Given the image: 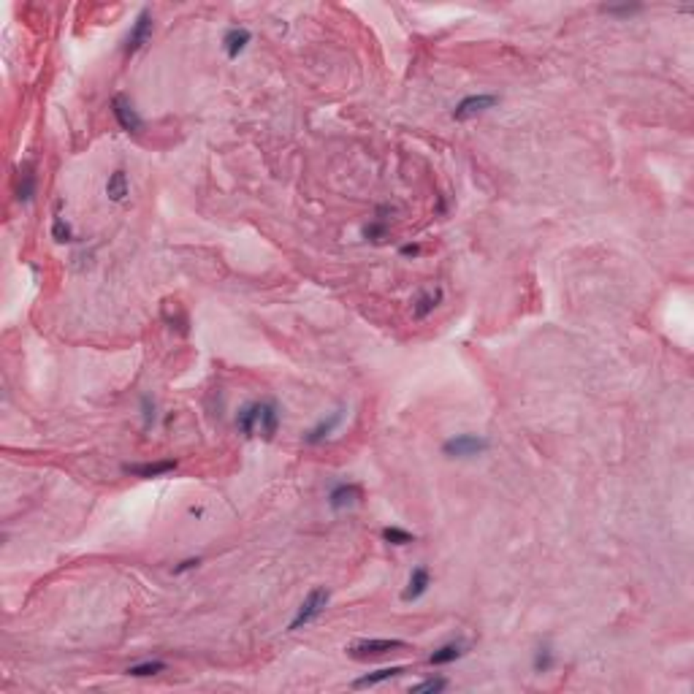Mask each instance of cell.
I'll return each instance as SVG.
<instances>
[{
  "mask_svg": "<svg viewBox=\"0 0 694 694\" xmlns=\"http://www.w3.org/2000/svg\"><path fill=\"white\" fill-rule=\"evenodd\" d=\"M236 429L245 437H263V439H274L277 429H280V407L274 402H250L239 409L236 415Z\"/></svg>",
  "mask_w": 694,
  "mask_h": 694,
  "instance_id": "cell-1",
  "label": "cell"
},
{
  "mask_svg": "<svg viewBox=\"0 0 694 694\" xmlns=\"http://www.w3.org/2000/svg\"><path fill=\"white\" fill-rule=\"evenodd\" d=\"M328 599H331V594H328V588H323V586H317V588H312L310 594H307V599L299 605V611H296V616H293V621H290V632H296V629H301V626H307L310 621H315L320 613L328 608Z\"/></svg>",
  "mask_w": 694,
  "mask_h": 694,
  "instance_id": "cell-2",
  "label": "cell"
},
{
  "mask_svg": "<svg viewBox=\"0 0 694 694\" xmlns=\"http://www.w3.org/2000/svg\"><path fill=\"white\" fill-rule=\"evenodd\" d=\"M489 448H491V442L486 439V437H480V434H456V437H450V439H445L442 453H445L448 459H472V456L486 453Z\"/></svg>",
  "mask_w": 694,
  "mask_h": 694,
  "instance_id": "cell-3",
  "label": "cell"
},
{
  "mask_svg": "<svg viewBox=\"0 0 694 694\" xmlns=\"http://www.w3.org/2000/svg\"><path fill=\"white\" fill-rule=\"evenodd\" d=\"M152 28H155V22H152V11L150 9H141L136 16V22L131 25V33L125 36V44H123V52L125 57L136 55L138 49H144L147 46V41L152 39Z\"/></svg>",
  "mask_w": 694,
  "mask_h": 694,
  "instance_id": "cell-4",
  "label": "cell"
},
{
  "mask_svg": "<svg viewBox=\"0 0 694 694\" xmlns=\"http://www.w3.org/2000/svg\"><path fill=\"white\" fill-rule=\"evenodd\" d=\"M399 648H407V643L404 640H358V643H353L350 648H347V653L353 656V659H377V656H385V653L391 651H399Z\"/></svg>",
  "mask_w": 694,
  "mask_h": 694,
  "instance_id": "cell-5",
  "label": "cell"
},
{
  "mask_svg": "<svg viewBox=\"0 0 694 694\" xmlns=\"http://www.w3.org/2000/svg\"><path fill=\"white\" fill-rule=\"evenodd\" d=\"M496 103H499V98L491 96V93H480V96H466V98H461V101L456 103V109H453V120H456V123H464V120L480 117V114H486L489 109H494Z\"/></svg>",
  "mask_w": 694,
  "mask_h": 694,
  "instance_id": "cell-6",
  "label": "cell"
},
{
  "mask_svg": "<svg viewBox=\"0 0 694 694\" xmlns=\"http://www.w3.org/2000/svg\"><path fill=\"white\" fill-rule=\"evenodd\" d=\"M111 114H114V120H117V125L123 128L125 133H138L144 128L141 114H138V109L133 106V101L128 96H114V101H111Z\"/></svg>",
  "mask_w": 694,
  "mask_h": 694,
  "instance_id": "cell-7",
  "label": "cell"
},
{
  "mask_svg": "<svg viewBox=\"0 0 694 694\" xmlns=\"http://www.w3.org/2000/svg\"><path fill=\"white\" fill-rule=\"evenodd\" d=\"M358 502H361V489L355 483L342 480V483L331 486V491H328V507L331 510H347V507H355Z\"/></svg>",
  "mask_w": 694,
  "mask_h": 694,
  "instance_id": "cell-8",
  "label": "cell"
},
{
  "mask_svg": "<svg viewBox=\"0 0 694 694\" xmlns=\"http://www.w3.org/2000/svg\"><path fill=\"white\" fill-rule=\"evenodd\" d=\"M342 418H345V409H334V412H328V418L317 421L312 429L304 434V442H307V445H320L323 439H328V437L340 429Z\"/></svg>",
  "mask_w": 694,
  "mask_h": 694,
  "instance_id": "cell-9",
  "label": "cell"
},
{
  "mask_svg": "<svg viewBox=\"0 0 694 694\" xmlns=\"http://www.w3.org/2000/svg\"><path fill=\"white\" fill-rule=\"evenodd\" d=\"M177 469V461L174 459H163V461H147V464H128L125 472L128 475L144 477V480H152V477H163L168 472Z\"/></svg>",
  "mask_w": 694,
  "mask_h": 694,
  "instance_id": "cell-10",
  "label": "cell"
},
{
  "mask_svg": "<svg viewBox=\"0 0 694 694\" xmlns=\"http://www.w3.org/2000/svg\"><path fill=\"white\" fill-rule=\"evenodd\" d=\"M429 586H432V575H429V570H426V567H415V570L409 572L407 588L402 591V599H404V602H418V599L429 591Z\"/></svg>",
  "mask_w": 694,
  "mask_h": 694,
  "instance_id": "cell-11",
  "label": "cell"
},
{
  "mask_svg": "<svg viewBox=\"0 0 694 694\" xmlns=\"http://www.w3.org/2000/svg\"><path fill=\"white\" fill-rule=\"evenodd\" d=\"M250 30L247 28H231L225 36H223V49H225V55H228V60H236V57L242 55L247 49V44H250Z\"/></svg>",
  "mask_w": 694,
  "mask_h": 694,
  "instance_id": "cell-12",
  "label": "cell"
},
{
  "mask_svg": "<svg viewBox=\"0 0 694 694\" xmlns=\"http://www.w3.org/2000/svg\"><path fill=\"white\" fill-rule=\"evenodd\" d=\"M439 301H442V290H439V287H434V290H421L418 299L412 301V317H415V320L429 317V315L437 310Z\"/></svg>",
  "mask_w": 694,
  "mask_h": 694,
  "instance_id": "cell-13",
  "label": "cell"
},
{
  "mask_svg": "<svg viewBox=\"0 0 694 694\" xmlns=\"http://www.w3.org/2000/svg\"><path fill=\"white\" fill-rule=\"evenodd\" d=\"M402 673H407V667H404V665L382 667V670H374V673H367V675H361V678L355 680L353 686H355V689H367V686H377V683H385V680H391V678H399Z\"/></svg>",
  "mask_w": 694,
  "mask_h": 694,
  "instance_id": "cell-14",
  "label": "cell"
},
{
  "mask_svg": "<svg viewBox=\"0 0 694 694\" xmlns=\"http://www.w3.org/2000/svg\"><path fill=\"white\" fill-rule=\"evenodd\" d=\"M464 653H466V643H461V640H453V643L439 645V648L429 656V665H450V662L461 659Z\"/></svg>",
  "mask_w": 694,
  "mask_h": 694,
  "instance_id": "cell-15",
  "label": "cell"
},
{
  "mask_svg": "<svg viewBox=\"0 0 694 694\" xmlns=\"http://www.w3.org/2000/svg\"><path fill=\"white\" fill-rule=\"evenodd\" d=\"M106 195H109V201H114V204H120V201L128 198V174H125V168H117V171L109 174V179H106Z\"/></svg>",
  "mask_w": 694,
  "mask_h": 694,
  "instance_id": "cell-16",
  "label": "cell"
},
{
  "mask_svg": "<svg viewBox=\"0 0 694 694\" xmlns=\"http://www.w3.org/2000/svg\"><path fill=\"white\" fill-rule=\"evenodd\" d=\"M36 195V174H33V165L25 163L19 171V185H16V201L19 204H30Z\"/></svg>",
  "mask_w": 694,
  "mask_h": 694,
  "instance_id": "cell-17",
  "label": "cell"
},
{
  "mask_svg": "<svg viewBox=\"0 0 694 694\" xmlns=\"http://www.w3.org/2000/svg\"><path fill=\"white\" fill-rule=\"evenodd\" d=\"M163 670H165V662L155 659V662H138V665H131L125 673L133 675V678H150V675H158V673H163Z\"/></svg>",
  "mask_w": 694,
  "mask_h": 694,
  "instance_id": "cell-18",
  "label": "cell"
},
{
  "mask_svg": "<svg viewBox=\"0 0 694 694\" xmlns=\"http://www.w3.org/2000/svg\"><path fill=\"white\" fill-rule=\"evenodd\" d=\"M364 239L372 242V245H382L388 239V223L385 220H372L369 225H364Z\"/></svg>",
  "mask_w": 694,
  "mask_h": 694,
  "instance_id": "cell-19",
  "label": "cell"
},
{
  "mask_svg": "<svg viewBox=\"0 0 694 694\" xmlns=\"http://www.w3.org/2000/svg\"><path fill=\"white\" fill-rule=\"evenodd\" d=\"M382 540L391 545H409V543H415V534H409V531L402 529V526H385V529H382Z\"/></svg>",
  "mask_w": 694,
  "mask_h": 694,
  "instance_id": "cell-20",
  "label": "cell"
},
{
  "mask_svg": "<svg viewBox=\"0 0 694 694\" xmlns=\"http://www.w3.org/2000/svg\"><path fill=\"white\" fill-rule=\"evenodd\" d=\"M442 689H448V678L437 675V678H426L421 683H415V686H409V694H437Z\"/></svg>",
  "mask_w": 694,
  "mask_h": 694,
  "instance_id": "cell-21",
  "label": "cell"
},
{
  "mask_svg": "<svg viewBox=\"0 0 694 694\" xmlns=\"http://www.w3.org/2000/svg\"><path fill=\"white\" fill-rule=\"evenodd\" d=\"M551 667H553V648H551V643H543L537 648V653H534V670L537 673H548Z\"/></svg>",
  "mask_w": 694,
  "mask_h": 694,
  "instance_id": "cell-22",
  "label": "cell"
},
{
  "mask_svg": "<svg viewBox=\"0 0 694 694\" xmlns=\"http://www.w3.org/2000/svg\"><path fill=\"white\" fill-rule=\"evenodd\" d=\"M52 239H55L57 245L73 242V231H71V225L66 223V218H60V215L52 220Z\"/></svg>",
  "mask_w": 694,
  "mask_h": 694,
  "instance_id": "cell-23",
  "label": "cell"
},
{
  "mask_svg": "<svg viewBox=\"0 0 694 694\" xmlns=\"http://www.w3.org/2000/svg\"><path fill=\"white\" fill-rule=\"evenodd\" d=\"M141 418H144V432H150L158 421V404L152 396H141Z\"/></svg>",
  "mask_w": 694,
  "mask_h": 694,
  "instance_id": "cell-24",
  "label": "cell"
},
{
  "mask_svg": "<svg viewBox=\"0 0 694 694\" xmlns=\"http://www.w3.org/2000/svg\"><path fill=\"white\" fill-rule=\"evenodd\" d=\"M640 6H605V11L608 14H632V11H638Z\"/></svg>",
  "mask_w": 694,
  "mask_h": 694,
  "instance_id": "cell-25",
  "label": "cell"
},
{
  "mask_svg": "<svg viewBox=\"0 0 694 694\" xmlns=\"http://www.w3.org/2000/svg\"><path fill=\"white\" fill-rule=\"evenodd\" d=\"M198 564H201V558H185L179 567H174V572L179 575V572H188V570H193V567H198Z\"/></svg>",
  "mask_w": 694,
  "mask_h": 694,
  "instance_id": "cell-26",
  "label": "cell"
},
{
  "mask_svg": "<svg viewBox=\"0 0 694 694\" xmlns=\"http://www.w3.org/2000/svg\"><path fill=\"white\" fill-rule=\"evenodd\" d=\"M399 252H402V255H418V252H421V247H418V245H404Z\"/></svg>",
  "mask_w": 694,
  "mask_h": 694,
  "instance_id": "cell-27",
  "label": "cell"
}]
</instances>
